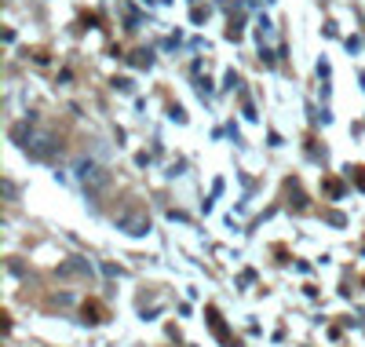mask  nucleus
<instances>
[{
    "instance_id": "f03ea898",
    "label": "nucleus",
    "mask_w": 365,
    "mask_h": 347,
    "mask_svg": "<svg viewBox=\"0 0 365 347\" xmlns=\"http://www.w3.org/2000/svg\"><path fill=\"white\" fill-rule=\"evenodd\" d=\"M120 223H125V227H132L128 234H146V231H150V219H135V216H125Z\"/></svg>"
},
{
    "instance_id": "f257e3e1",
    "label": "nucleus",
    "mask_w": 365,
    "mask_h": 347,
    "mask_svg": "<svg viewBox=\"0 0 365 347\" xmlns=\"http://www.w3.org/2000/svg\"><path fill=\"white\" fill-rule=\"evenodd\" d=\"M77 179H81L84 191H103L110 183V172L99 161H77Z\"/></svg>"
}]
</instances>
